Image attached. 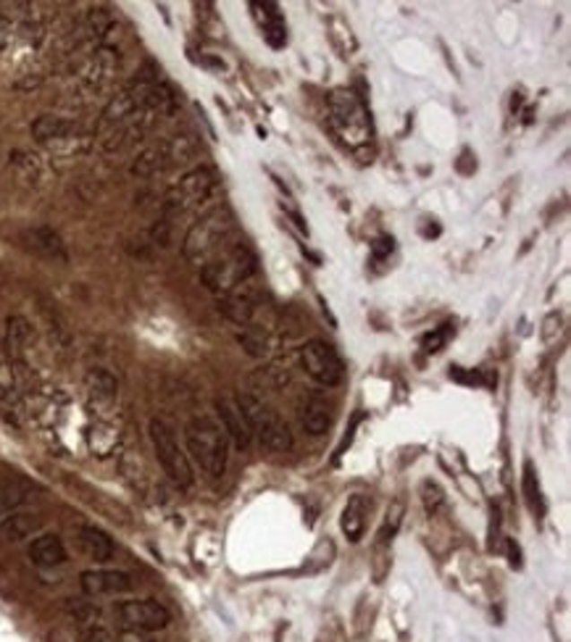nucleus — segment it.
<instances>
[{
    "label": "nucleus",
    "mask_w": 571,
    "mask_h": 642,
    "mask_svg": "<svg viewBox=\"0 0 571 642\" xmlns=\"http://www.w3.org/2000/svg\"><path fill=\"white\" fill-rule=\"evenodd\" d=\"M235 232V213L221 205V208H213L203 213L185 235L182 242V256L190 261V264H198L203 266L208 264L213 256H219L227 245L229 238Z\"/></svg>",
    "instance_id": "2"
},
{
    "label": "nucleus",
    "mask_w": 571,
    "mask_h": 642,
    "mask_svg": "<svg viewBox=\"0 0 571 642\" xmlns=\"http://www.w3.org/2000/svg\"><path fill=\"white\" fill-rule=\"evenodd\" d=\"M216 413H219V424L224 427L229 442H235V447H240V450H247L253 435H250V429H247V424H245L238 403L229 401V398H219V401H216Z\"/></svg>",
    "instance_id": "14"
},
{
    "label": "nucleus",
    "mask_w": 571,
    "mask_h": 642,
    "mask_svg": "<svg viewBox=\"0 0 571 642\" xmlns=\"http://www.w3.org/2000/svg\"><path fill=\"white\" fill-rule=\"evenodd\" d=\"M367 498L364 495H350L348 498V503H345V508H342V519H340V526H342V532H345V537L350 540V542H359L361 537H364V526H367Z\"/></svg>",
    "instance_id": "17"
},
{
    "label": "nucleus",
    "mask_w": 571,
    "mask_h": 642,
    "mask_svg": "<svg viewBox=\"0 0 571 642\" xmlns=\"http://www.w3.org/2000/svg\"><path fill=\"white\" fill-rule=\"evenodd\" d=\"M250 8H255V16L261 19L266 42H269L272 48H282L287 42V30L280 8H277L274 3H253Z\"/></svg>",
    "instance_id": "18"
},
{
    "label": "nucleus",
    "mask_w": 571,
    "mask_h": 642,
    "mask_svg": "<svg viewBox=\"0 0 571 642\" xmlns=\"http://www.w3.org/2000/svg\"><path fill=\"white\" fill-rule=\"evenodd\" d=\"M77 134V124L56 114H42L32 121V137L38 143H61V140H72Z\"/></svg>",
    "instance_id": "16"
},
{
    "label": "nucleus",
    "mask_w": 571,
    "mask_h": 642,
    "mask_svg": "<svg viewBox=\"0 0 571 642\" xmlns=\"http://www.w3.org/2000/svg\"><path fill=\"white\" fill-rule=\"evenodd\" d=\"M235 403H238V408H240V413H243L250 435L261 442L264 447H269V450H274V453L292 450V445H295L292 432H290L285 419H282L269 403H264L261 398L250 395V393L238 395Z\"/></svg>",
    "instance_id": "4"
},
{
    "label": "nucleus",
    "mask_w": 571,
    "mask_h": 642,
    "mask_svg": "<svg viewBox=\"0 0 571 642\" xmlns=\"http://www.w3.org/2000/svg\"><path fill=\"white\" fill-rule=\"evenodd\" d=\"M255 274H258V258L245 242L227 245L219 256H213L208 264L201 266L205 287L213 290L216 295H227L235 287L253 282Z\"/></svg>",
    "instance_id": "3"
},
{
    "label": "nucleus",
    "mask_w": 571,
    "mask_h": 642,
    "mask_svg": "<svg viewBox=\"0 0 571 642\" xmlns=\"http://www.w3.org/2000/svg\"><path fill=\"white\" fill-rule=\"evenodd\" d=\"M40 526L42 522L35 514H8L0 522V537L5 542H19V540L32 537L35 532H40Z\"/></svg>",
    "instance_id": "20"
},
{
    "label": "nucleus",
    "mask_w": 571,
    "mask_h": 642,
    "mask_svg": "<svg viewBox=\"0 0 571 642\" xmlns=\"http://www.w3.org/2000/svg\"><path fill=\"white\" fill-rule=\"evenodd\" d=\"M148 435H151V442H153V450H156V458L161 464L163 474L174 482L179 490H190L195 484L193 464L187 458V450L182 447V442L177 438L174 427L156 416L148 424Z\"/></svg>",
    "instance_id": "5"
},
{
    "label": "nucleus",
    "mask_w": 571,
    "mask_h": 642,
    "mask_svg": "<svg viewBox=\"0 0 571 642\" xmlns=\"http://www.w3.org/2000/svg\"><path fill=\"white\" fill-rule=\"evenodd\" d=\"M27 500V484L16 477H3L0 474V522L13 514L22 503Z\"/></svg>",
    "instance_id": "21"
},
{
    "label": "nucleus",
    "mask_w": 571,
    "mask_h": 642,
    "mask_svg": "<svg viewBox=\"0 0 571 642\" xmlns=\"http://www.w3.org/2000/svg\"><path fill=\"white\" fill-rule=\"evenodd\" d=\"M238 340H240V345H243L250 356H258V359L266 356V340H264V334H261L258 329H247Z\"/></svg>",
    "instance_id": "26"
},
{
    "label": "nucleus",
    "mask_w": 571,
    "mask_h": 642,
    "mask_svg": "<svg viewBox=\"0 0 571 642\" xmlns=\"http://www.w3.org/2000/svg\"><path fill=\"white\" fill-rule=\"evenodd\" d=\"M448 337H450V324H443L440 329L429 332V334L421 340V348H424L427 353H437V351H443V345L448 343Z\"/></svg>",
    "instance_id": "27"
},
{
    "label": "nucleus",
    "mask_w": 571,
    "mask_h": 642,
    "mask_svg": "<svg viewBox=\"0 0 571 642\" xmlns=\"http://www.w3.org/2000/svg\"><path fill=\"white\" fill-rule=\"evenodd\" d=\"M213 187H216V171L213 169H208V166L193 169L177 185L169 187V193L163 198L166 216H182V213L198 208L201 203L211 198Z\"/></svg>",
    "instance_id": "7"
},
{
    "label": "nucleus",
    "mask_w": 571,
    "mask_h": 642,
    "mask_svg": "<svg viewBox=\"0 0 571 642\" xmlns=\"http://www.w3.org/2000/svg\"><path fill=\"white\" fill-rule=\"evenodd\" d=\"M87 385H90V393L95 398H103V401H114L117 398V379L108 371H103V369L90 371Z\"/></svg>",
    "instance_id": "24"
},
{
    "label": "nucleus",
    "mask_w": 571,
    "mask_h": 642,
    "mask_svg": "<svg viewBox=\"0 0 571 642\" xmlns=\"http://www.w3.org/2000/svg\"><path fill=\"white\" fill-rule=\"evenodd\" d=\"M393 247H395V240L393 238H379V240H374L371 245V253H374V261H382V258H387L390 253H393Z\"/></svg>",
    "instance_id": "29"
},
{
    "label": "nucleus",
    "mask_w": 571,
    "mask_h": 642,
    "mask_svg": "<svg viewBox=\"0 0 571 642\" xmlns=\"http://www.w3.org/2000/svg\"><path fill=\"white\" fill-rule=\"evenodd\" d=\"M219 311L238 326H247L253 329V324L258 321L261 311H264V298L258 292V287L253 282L235 287L227 295H219Z\"/></svg>",
    "instance_id": "10"
},
{
    "label": "nucleus",
    "mask_w": 571,
    "mask_h": 642,
    "mask_svg": "<svg viewBox=\"0 0 571 642\" xmlns=\"http://www.w3.org/2000/svg\"><path fill=\"white\" fill-rule=\"evenodd\" d=\"M27 556H30V561L35 563L38 568H56V566H64L66 559H69L66 545H64V540L56 532L38 534L27 545Z\"/></svg>",
    "instance_id": "13"
},
{
    "label": "nucleus",
    "mask_w": 571,
    "mask_h": 642,
    "mask_svg": "<svg viewBox=\"0 0 571 642\" xmlns=\"http://www.w3.org/2000/svg\"><path fill=\"white\" fill-rule=\"evenodd\" d=\"M403 503L401 500H395L390 508H387V514H385V522H382V529H379V542H390L393 537H395V532H398V526L403 522Z\"/></svg>",
    "instance_id": "25"
},
{
    "label": "nucleus",
    "mask_w": 571,
    "mask_h": 642,
    "mask_svg": "<svg viewBox=\"0 0 571 642\" xmlns=\"http://www.w3.org/2000/svg\"><path fill=\"white\" fill-rule=\"evenodd\" d=\"M329 124L348 148H361L368 140V117L364 103L350 90H332L326 98Z\"/></svg>",
    "instance_id": "6"
},
{
    "label": "nucleus",
    "mask_w": 571,
    "mask_h": 642,
    "mask_svg": "<svg viewBox=\"0 0 571 642\" xmlns=\"http://www.w3.org/2000/svg\"><path fill=\"white\" fill-rule=\"evenodd\" d=\"M117 624L129 632H159L171 624L169 608L151 598H137V601H119L114 605Z\"/></svg>",
    "instance_id": "9"
},
{
    "label": "nucleus",
    "mask_w": 571,
    "mask_h": 642,
    "mask_svg": "<svg viewBox=\"0 0 571 642\" xmlns=\"http://www.w3.org/2000/svg\"><path fill=\"white\" fill-rule=\"evenodd\" d=\"M84 642H153V640L145 638L143 632H129V629L111 632V629H106V627H90L87 635H84Z\"/></svg>",
    "instance_id": "23"
},
{
    "label": "nucleus",
    "mask_w": 571,
    "mask_h": 642,
    "mask_svg": "<svg viewBox=\"0 0 571 642\" xmlns=\"http://www.w3.org/2000/svg\"><path fill=\"white\" fill-rule=\"evenodd\" d=\"M22 242L27 250H32L35 256H40L45 261L53 264H66L69 261V250L61 240V235L53 227H32L22 235Z\"/></svg>",
    "instance_id": "12"
},
{
    "label": "nucleus",
    "mask_w": 571,
    "mask_h": 642,
    "mask_svg": "<svg viewBox=\"0 0 571 642\" xmlns=\"http://www.w3.org/2000/svg\"><path fill=\"white\" fill-rule=\"evenodd\" d=\"M300 369L322 387H337L345 379L342 359L324 340H308L300 348Z\"/></svg>",
    "instance_id": "8"
},
{
    "label": "nucleus",
    "mask_w": 571,
    "mask_h": 642,
    "mask_svg": "<svg viewBox=\"0 0 571 642\" xmlns=\"http://www.w3.org/2000/svg\"><path fill=\"white\" fill-rule=\"evenodd\" d=\"M421 492H424L421 498H424V506H427V511H432V514H435V511L440 508V503H443V490H440L435 482L427 480L424 482V487H421Z\"/></svg>",
    "instance_id": "28"
},
{
    "label": "nucleus",
    "mask_w": 571,
    "mask_h": 642,
    "mask_svg": "<svg viewBox=\"0 0 571 642\" xmlns=\"http://www.w3.org/2000/svg\"><path fill=\"white\" fill-rule=\"evenodd\" d=\"M300 427L311 435L319 438L326 435V429L332 427V408L322 398H311L300 405Z\"/></svg>",
    "instance_id": "19"
},
{
    "label": "nucleus",
    "mask_w": 571,
    "mask_h": 642,
    "mask_svg": "<svg viewBox=\"0 0 571 642\" xmlns=\"http://www.w3.org/2000/svg\"><path fill=\"white\" fill-rule=\"evenodd\" d=\"M185 450L190 464H195L208 480H221L229 464V438L219 419L193 416L185 424Z\"/></svg>",
    "instance_id": "1"
},
{
    "label": "nucleus",
    "mask_w": 571,
    "mask_h": 642,
    "mask_svg": "<svg viewBox=\"0 0 571 642\" xmlns=\"http://www.w3.org/2000/svg\"><path fill=\"white\" fill-rule=\"evenodd\" d=\"M80 587L90 598H103V595L132 593L134 582L126 571H119V568H90L80 574Z\"/></svg>",
    "instance_id": "11"
},
{
    "label": "nucleus",
    "mask_w": 571,
    "mask_h": 642,
    "mask_svg": "<svg viewBox=\"0 0 571 642\" xmlns=\"http://www.w3.org/2000/svg\"><path fill=\"white\" fill-rule=\"evenodd\" d=\"M522 487H524V498H527V503H530L532 514L542 516V514H545V503H542V490H540L537 472H534L532 461H524V477H522Z\"/></svg>",
    "instance_id": "22"
},
{
    "label": "nucleus",
    "mask_w": 571,
    "mask_h": 642,
    "mask_svg": "<svg viewBox=\"0 0 571 642\" xmlns=\"http://www.w3.org/2000/svg\"><path fill=\"white\" fill-rule=\"evenodd\" d=\"M77 545H80V551L87 559H92V561L98 563L111 561L114 553H117L114 540H111L103 529H98V526H92V524L77 526Z\"/></svg>",
    "instance_id": "15"
}]
</instances>
